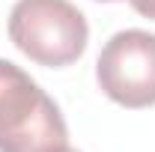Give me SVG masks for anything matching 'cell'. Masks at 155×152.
<instances>
[{
  "instance_id": "cell-1",
  "label": "cell",
  "mask_w": 155,
  "mask_h": 152,
  "mask_svg": "<svg viewBox=\"0 0 155 152\" xmlns=\"http://www.w3.org/2000/svg\"><path fill=\"white\" fill-rule=\"evenodd\" d=\"M69 128L57 101L21 66L0 60V152H66Z\"/></svg>"
},
{
  "instance_id": "cell-2",
  "label": "cell",
  "mask_w": 155,
  "mask_h": 152,
  "mask_svg": "<svg viewBox=\"0 0 155 152\" xmlns=\"http://www.w3.org/2000/svg\"><path fill=\"white\" fill-rule=\"evenodd\" d=\"M9 39L33 63L63 69L84 54L90 27L69 0H18L9 12Z\"/></svg>"
},
{
  "instance_id": "cell-3",
  "label": "cell",
  "mask_w": 155,
  "mask_h": 152,
  "mask_svg": "<svg viewBox=\"0 0 155 152\" xmlns=\"http://www.w3.org/2000/svg\"><path fill=\"white\" fill-rule=\"evenodd\" d=\"M96 81L110 101L140 111L155 104V33L119 30L96 60Z\"/></svg>"
},
{
  "instance_id": "cell-4",
  "label": "cell",
  "mask_w": 155,
  "mask_h": 152,
  "mask_svg": "<svg viewBox=\"0 0 155 152\" xmlns=\"http://www.w3.org/2000/svg\"><path fill=\"white\" fill-rule=\"evenodd\" d=\"M128 3H131V9H134L137 15L155 21V0H128Z\"/></svg>"
},
{
  "instance_id": "cell-5",
  "label": "cell",
  "mask_w": 155,
  "mask_h": 152,
  "mask_svg": "<svg viewBox=\"0 0 155 152\" xmlns=\"http://www.w3.org/2000/svg\"><path fill=\"white\" fill-rule=\"evenodd\" d=\"M66 152H78V149H66Z\"/></svg>"
},
{
  "instance_id": "cell-6",
  "label": "cell",
  "mask_w": 155,
  "mask_h": 152,
  "mask_svg": "<svg viewBox=\"0 0 155 152\" xmlns=\"http://www.w3.org/2000/svg\"><path fill=\"white\" fill-rule=\"evenodd\" d=\"M104 3H114V0H104Z\"/></svg>"
}]
</instances>
